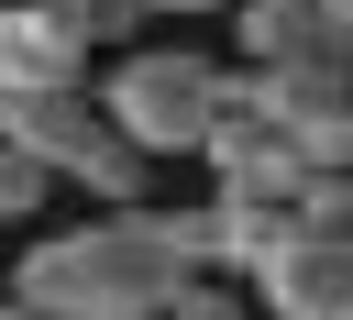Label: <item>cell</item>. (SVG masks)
<instances>
[{
    "instance_id": "6da1fadb",
    "label": "cell",
    "mask_w": 353,
    "mask_h": 320,
    "mask_svg": "<svg viewBox=\"0 0 353 320\" xmlns=\"http://www.w3.org/2000/svg\"><path fill=\"white\" fill-rule=\"evenodd\" d=\"M176 287H188V265L154 243V221L110 210V221H77V232H33L0 298H22L44 320H165Z\"/></svg>"
},
{
    "instance_id": "7a4b0ae2",
    "label": "cell",
    "mask_w": 353,
    "mask_h": 320,
    "mask_svg": "<svg viewBox=\"0 0 353 320\" xmlns=\"http://www.w3.org/2000/svg\"><path fill=\"white\" fill-rule=\"evenodd\" d=\"M210 88H221L210 55H188V44H132V55L99 66L88 99H99L110 143H132L143 166H165V154H199V132H210Z\"/></svg>"
},
{
    "instance_id": "3957f363",
    "label": "cell",
    "mask_w": 353,
    "mask_h": 320,
    "mask_svg": "<svg viewBox=\"0 0 353 320\" xmlns=\"http://www.w3.org/2000/svg\"><path fill=\"white\" fill-rule=\"evenodd\" d=\"M232 44L254 77H287V66H353V33L320 11V0H232Z\"/></svg>"
},
{
    "instance_id": "277c9868",
    "label": "cell",
    "mask_w": 353,
    "mask_h": 320,
    "mask_svg": "<svg viewBox=\"0 0 353 320\" xmlns=\"http://www.w3.org/2000/svg\"><path fill=\"white\" fill-rule=\"evenodd\" d=\"M243 298H254L265 320H342V309H353V254H331V243H309V232L287 221V243L243 276Z\"/></svg>"
},
{
    "instance_id": "5b68a950",
    "label": "cell",
    "mask_w": 353,
    "mask_h": 320,
    "mask_svg": "<svg viewBox=\"0 0 353 320\" xmlns=\"http://www.w3.org/2000/svg\"><path fill=\"white\" fill-rule=\"evenodd\" d=\"M88 88V44L55 22V0H0V99Z\"/></svg>"
},
{
    "instance_id": "8992f818",
    "label": "cell",
    "mask_w": 353,
    "mask_h": 320,
    "mask_svg": "<svg viewBox=\"0 0 353 320\" xmlns=\"http://www.w3.org/2000/svg\"><path fill=\"white\" fill-rule=\"evenodd\" d=\"M99 132H110V121H99V99H88V88H44V99H0V143H11V154H33V166H44L55 188H66V166H77V154H88Z\"/></svg>"
},
{
    "instance_id": "52a82bcc",
    "label": "cell",
    "mask_w": 353,
    "mask_h": 320,
    "mask_svg": "<svg viewBox=\"0 0 353 320\" xmlns=\"http://www.w3.org/2000/svg\"><path fill=\"white\" fill-rule=\"evenodd\" d=\"M143 177H154V166H143L132 143H110V132L66 166V188H77V199H99V221H110V210H143Z\"/></svg>"
},
{
    "instance_id": "ba28073f",
    "label": "cell",
    "mask_w": 353,
    "mask_h": 320,
    "mask_svg": "<svg viewBox=\"0 0 353 320\" xmlns=\"http://www.w3.org/2000/svg\"><path fill=\"white\" fill-rule=\"evenodd\" d=\"M309 243H331V254H353V177H298V210H287Z\"/></svg>"
},
{
    "instance_id": "9c48e42d",
    "label": "cell",
    "mask_w": 353,
    "mask_h": 320,
    "mask_svg": "<svg viewBox=\"0 0 353 320\" xmlns=\"http://www.w3.org/2000/svg\"><path fill=\"white\" fill-rule=\"evenodd\" d=\"M55 22H66L88 55H132V22H143V11H132V0H55Z\"/></svg>"
},
{
    "instance_id": "30bf717a",
    "label": "cell",
    "mask_w": 353,
    "mask_h": 320,
    "mask_svg": "<svg viewBox=\"0 0 353 320\" xmlns=\"http://www.w3.org/2000/svg\"><path fill=\"white\" fill-rule=\"evenodd\" d=\"M165 320H254V298H243V276H188L165 298Z\"/></svg>"
},
{
    "instance_id": "8fae6325",
    "label": "cell",
    "mask_w": 353,
    "mask_h": 320,
    "mask_svg": "<svg viewBox=\"0 0 353 320\" xmlns=\"http://www.w3.org/2000/svg\"><path fill=\"white\" fill-rule=\"evenodd\" d=\"M44 199H55V177H44L33 154H11V143H0V232H22Z\"/></svg>"
},
{
    "instance_id": "7c38bea8",
    "label": "cell",
    "mask_w": 353,
    "mask_h": 320,
    "mask_svg": "<svg viewBox=\"0 0 353 320\" xmlns=\"http://www.w3.org/2000/svg\"><path fill=\"white\" fill-rule=\"evenodd\" d=\"M143 22H210V11H232V0H132Z\"/></svg>"
},
{
    "instance_id": "4fadbf2b",
    "label": "cell",
    "mask_w": 353,
    "mask_h": 320,
    "mask_svg": "<svg viewBox=\"0 0 353 320\" xmlns=\"http://www.w3.org/2000/svg\"><path fill=\"white\" fill-rule=\"evenodd\" d=\"M0 320H44V309H22V298H0Z\"/></svg>"
},
{
    "instance_id": "5bb4252c",
    "label": "cell",
    "mask_w": 353,
    "mask_h": 320,
    "mask_svg": "<svg viewBox=\"0 0 353 320\" xmlns=\"http://www.w3.org/2000/svg\"><path fill=\"white\" fill-rule=\"evenodd\" d=\"M342 320H353V309H342Z\"/></svg>"
}]
</instances>
